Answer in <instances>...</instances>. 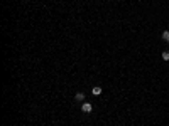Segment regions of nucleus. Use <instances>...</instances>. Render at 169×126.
I'll return each instance as SVG.
<instances>
[{
  "label": "nucleus",
  "instance_id": "obj_1",
  "mask_svg": "<svg viewBox=\"0 0 169 126\" xmlns=\"http://www.w3.org/2000/svg\"><path fill=\"white\" fill-rule=\"evenodd\" d=\"M81 111H83V113H91L93 111V106H91V103H81Z\"/></svg>",
  "mask_w": 169,
  "mask_h": 126
},
{
  "label": "nucleus",
  "instance_id": "obj_2",
  "mask_svg": "<svg viewBox=\"0 0 169 126\" xmlns=\"http://www.w3.org/2000/svg\"><path fill=\"white\" fill-rule=\"evenodd\" d=\"M74 99H76L78 103H85V92H76V94H74Z\"/></svg>",
  "mask_w": 169,
  "mask_h": 126
},
{
  "label": "nucleus",
  "instance_id": "obj_3",
  "mask_svg": "<svg viewBox=\"0 0 169 126\" xmlns=\"http://www.w3.org/2000/svg\"><path fill=\"white\" fill-rule=\"evenodd\" d=\"M91 94L93 96H100L102 94V88H100V86H95V88L91 89Z\"/></svg>",
  "mask_w": 169,
  "mask_h": 126
},
{
  "label": "nucleus",
  "instance_id": "obj_4",
  "mask_svg": "<svg viewBox=\"0 0 169 126\" xmlns=\"http://www.w3.org/2000/svg\"><path fill=\"white\" fill-rule=\"evenodd\" d=\"M161 37H162L164 42H169V30H164L162 34H161Z\"/></svg>",
  "mask_w": 169,
  "mask_h": 126
},
{
  "label": "nucleus",
  "instance_id": "obj_5",
  "mask_svg": "<svg viewBox=\"0 0 169 126\" xmlns=\"http://www.w3.org/2000/svg\"><path fill=\"white\" fill-rule=\"evenodd\" d=\"M162 59L164 61H169V52H162Z\"/></svg>",
  "mask_w": 169,
  "mask_h": 126
}]
</instances>
